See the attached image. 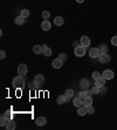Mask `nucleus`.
Masks as SVG:
<instances>
[{"label": "nucleus", "mask_w": 117, "mask_h": 130, "mask_svg": "<svg viewBox=\"0 0 117 130\" xmlns=\"http://www.w3.org/2000/svg\"><path fill=\"white\" fill-rule=\"evenodd\" d=\"M12 85L13 87L15 88V89H22V88L25 87V79H24V76H16V77H14L12 81Z\"/></svg>", "instance_id": "f257e3e1"}, {"label": "nucleus", "mask_w": 117, "mask_h": 130, "mask_svg": "<svg viewBox=\"0 0 117 130\" xmlns=\"http://www.w3.org/2000/svg\"><path fill=\"white\" fill-rule=\"evenodd\" d=\"M74 54H75V56H77V58H82V56H84V54H86V47H83L82 45L75 47V49H74Z\"/></svg>", "instance_id": "f03ea898"}, {"label": "nucleus", "mask_w": 117, "mask_h": 130, "mask_svg": "<svg viewBox=\"0 0 117 130\" xmlns=\"http://www.w3.org/2000/svg\"><path fill=\"white\" fill-rule=\"evenodd\" d=\"M97 59H98L99 63H108V62H110V61H111L110 55H109L108 53H101V54H99V56Z\"/></svg>", "instance_id": "7ed1b4c3"}, {"label": "nucleus", "mask_w": 117, "mask_h": 130, "mask_svg": "<svg viewBox=\"0 0 117 130\" xmlns=\"http://www.w3.org/2000/svg\"><path fill=\"white\" fill-rule=\"evenodd\" d=\"M27 73H28V68L27 66L25 63H21L18 66V74L21 76H26L27 75Z\"/></svg>", "instance_id": "20e7f679"}, {"label": "nucleus", "mask_w": 117, "mask_h": 130, "mask_svg": "<svg viewBox=\"0 0 117 130\" xmlns=\"http://www.w3.org/2000/svg\"><path fill=\"white\" fill-rule=\"evenodd\" d=\"M102 76L104 77L105 80H112V79L115 77V74H114V72H112V70H110V69H105L104 72H103Z\"/></svg>", "instance_id": "39448f33"}, {"label": "nucleus", "mask_w": 117, "mask_h": 130, "mask_svg": "<svg viewBox=\"0 0 117 130\" xmlns=\"http://www.w3.org/2000/svg\"><path fill=\"white\" fill-rule=\"evenodd\" d=\"M99 54H101V51H99V48H91L89 51V56L91 59H97L99 56Z\"/></svg>", "instance_id": "423d86ee"}, {"label": "nucleus", "mask_w": 117, "mask_h": 130, "mask_svg": "<svg viewBox=\"0 0 117 130\" xmlns=\"http://www.w3.org/2000/svg\"><path fill=\"white\" fill-rule=\"evenodd\" d=\"M80 45H82L83 47H89L90 46V39L88 38L87 35H83V36H81V39H80Z\"/></svg>", "instance_id": "0eeeda50"}, {"label": "nucleus", "mask_w": 117, "mask_h": 130, "mask_svg": "<svg viewBox=\"0 0 117 130\" xmlns=\"http://www.w3.org/2000/svg\"><path fill=\"white\" fill-rule=\"evenodd\" d=\"M52 66L54 67L55 69H60L61 67L63 66V61L60 60V59L57 58V59H54V61L52 62Z\"/></svg>", "instance_id": "6e6552de"}, {"label": "nucleus", "mask_w": 117, "mask_h": 130, "mask_svg": "<svg viewBox=\"0 0 117 130\" xmlns=\"http://www.w3.org/2000/svg\"><path fill=\"white\" fill-rule=\"evenodd\" d=\"M46 123H47V120H46V117H43V116H40V117L35 118V124L38 127H42V125H45Z\"/></svg>", "instance_id": "1a4fd4ad"}, {"label": "nucleus", "mask_w": 117, "mask_h": 130, "mask_svg": "<svg viewBox=\"0 0 117 130\" xmlns=\"http://www.w3.org/2000/svg\"><path fill=\"white\" fill-rule=\"evenodd\" d=\"M34 81L39 86L43 85V83H45V76L42 75V74H38V75H35V77H34Z\"/></svg>", "instance_id": "9d476101"}, {"label": "nucleus", "mask_w": 117, "mask_h": 130, "mask_svg": "<svg viewBox=\"0 0 117 130\" xmlns=\"http://www.w3.org/2000/svg\"><path fill=\"white\" fill-rule=\"evenodd\" d=\"M80 87H81L82 90L89 89V81H88L87 79H82L81 81H80Z\"/></svg>", "instance_id": "9b49d317"}, {"label": "nucleus", "mask_w": 117, "mask_h": 130, "mask_svg": "<svg viewBox=\"0 0 117 130\" xmlns=\"http://www.w3.org/2000/svg\"><path fill=\"white\" fill-rule=\"evenodd\" d=\"M51 27H52V25H51V22H49V20H43V21H42V24H41L42 30L47 32V30L51 29Z\"/></svg>", "instance_id": "f8f14e48"}, {"label": "nucleus", "mask_w": 117, "mask_h": 130, "mask_svg": "<svg viewBox=\"0 0 117 130\" xmlns=\"http://www.w3.org/2000/svg\"><path fill=\"white\" fill-rule=\"evenodd\" d=\"M5 128H6L7 130H14L15 128H16V123H15L13 120H8V122H7V124L5 125Z\"/></svg>", "instance_id": "ddd939ff"}, {"label": "nucleus", "mask_w": 117, "mask_h": 130, "mask_svg": "<svg viewBox=\"0 0 117 130\" xmlns=\"http://www.w3.org/2000/svg\"><path fill=\"white\" fill-rule=\"evenodd\" d=\"M104 85H105V79L103 77V76H101L99 79L95 80V86H97L98 88H102Z\"/></svg>", "instance_id": "4468645a"}, {"label": "nucleus", "mask_w": 117, "mask_h": 130, "mask_svg": "<svg viewBox=\"0 0 117 130\" xmlns=\"http://www.w3.org/2000/svg\"><path fill=\"white\" fill-rule=\"evenodd\" d=\"M82 102H83V106L88 108V107L91 106V103H93V99H91V96H87V97H84L83 100H82Z\"/></svg>", "instance_id": "2eb2a0df"}, {"label": "nucleus", "mask_w": 117, "mask_h": 130, "mask_svg": "<svg viewBox=\"0 0 117 130\" xmlns=\"http://www.w3.org/2000/svg\"><path fill=\"white\" fill-rule=\"evenodd\" d=\"M73 104L76 107V108H78V107H81V106H83V102H82V99L81 97H75L74 100H73Z\"/></svg>", "instance_id": "dca6fc26"}, {"label": "nucleus", "mask_w": 117, "mask_h": 130, "mask_svg": "<svg viewBox=\"0 0 117 130\" xmlns=\"http://www.w3.org/2000/svg\"><path fill=\"white\" fill-rule=\"evenodd\" d=\"M77 114H78L80 116H84L86 114H88V111H87V107H84V106L78 107V108H77Z\"/></svg>", "instance_id": "f3484780"}, {"label": "nucleus", "mask_w": 117, "mask_h": 130, "mask_svg": "<svg viewBox=\"0 0 117 130\" xmlns=\"http://www.w3.org/2000/svg\"><path fill=\"white\" fill-rule=\"evenodd\" d=\"M33 52L35 53V54H42V53H43V47L40 46V45H34Z\"/></svg>", "instance_id": "a211bd4d"}, {"label": "nucleus", "mask_w": 117, "mask_h": 130, "mask_svg": "<svg viewBox=\"0 0 117 130\" xmlns=\"http://www.w3.org/2000/svg\"><path fill=\"white\" fill-rule=\"evenodd\" d=\"M63 24H64V19H63L62 17H56V18H54V25H56V26H62Z\"/></svg>", "instance_id": "6ab92c4d"}, {"label": "nucleus", "mask_w": 117, "mask_h": 130, "mask_svg": "<svg viewBox=\"0 0 117 130\" xmlns=\"http://www.w3.org/2000/svg\"><path fill=\"white\" fill-rule=\"evenodd\" d=\"M25 20H26V18H24V17H21V15H19V17H16L14 20L15 25H19V26H21V25L25 24Z\"/></svg>", "instance_id": "aec40b11"}, {"label": "nucleus", "mask_w": 117, "mask_h": 130, "mask_svg": "<svg viewBox=\"0 0 117 130\" xmlns=\"http://www.w3.org/2000/svg\"><path fill=\"white\" fill-rule=\"evenodd\" d=\"M66 101H67V96L64 94L60 95V96H57V99H56L57 104H63V103H66Z\"/></svg>", "instance_id": "412c9836"}, {"label": "nucleus", "mask_w": 117, "mask_h": 130, "mask_svg": "<svg viewBox=\"0 0 117 130\" xmlns=\"http://www.w3.org/2000/svg\"><path fill=\"white\" fill-rule=\"evenodd\" d=\"M7 122H8V118L5 115H1V117H0V125H1V127H5L7 124Z\"/></svg>", "instance_id": "4be33fe9"}, {"label": "nucleus", "mask_w": 117, "mask_h": 130, "mask_svg": "<svg viewBox=\"0 0 117 130\" xmlns=\"http://www.w3.org/2000/svg\"><path fill=\"white\" fill-rule=\"evenodd\" d=\"M38 87H40V86L38 85V83H36L35 81H32L30 83H28V88H29L30 90H35V89H36Z\"/></svg>", "instance_id": "5701e85b"}, {"label": "nucleus", "mask_w": 117, "mask_h": 130, "mask_svg": "<svg viewBox=\"0 0 117 130\" xmlns=\"http://www.w3.org/2000/svg\"><path fill=\"white\" fill-rule=\"evenodd\" d=\"M21 17H24V18L27 19L28 17H29V9L27 8H25V9H21V13H20Z\"/></svg>", "instance_id": "b1692460"}, {"label": "nucleus", "mask_w": 117, "mask_h": 130, "mask_svg": "<svg viewBox=\"0 0 117 130\" xmlns=\"http://www.w3.org/2000/svg\"><path fill=\"white\" fill-rule=\"evenodd\" d=\"M64 95L67 96V100H69V99H72L73 95H74V90H73V89H67Z\"/></svg>", "instance_id": "393cba45"}, {"label": "nucleus", "mask_w": 117, "mask_h": 130, "mask_svg": "<svg viewBox=\"0 0 117 130\" xmlns=\"http://www.w3.org/2000/svg\"><path fill=\"white\" fill-rule=\"evenodd\" d=\"M99 51H101V53H108V46L105 43H102L99 46Z\"/></svg>", "instance_id": "a878e982"}, {"label": "nucleus", "mask_w": 117, "mask_h": 130, "mask_svg": "<svg viewBox=\"0 0 117 130\" xmlns=\"http://www.w3.org/2000/svg\"><path fill=\"white\" fill-rule=\"evenodd\" d=\"M43 55H45V56H51L52 55V49L49 48V47L43 48Z\"/></svg>", "instance_id": "bb28decb"}, {"label": "nucleus", "mask_w": 117, "mask_h": 130, "mask_svg": "<svg viewBox=\"0 0 117 130\" xmlns=\"http://www.w3.org/2000/svg\"><path fill=\"white\" fill-rule=\"evenodd\" d=\"M49 17H51V13H49L48 11H43V12H42V18L45 19V20H48Z\"/></svg>", "instance_id": "cd10ccee"}, {"label": "nucleus", "mask_w": 117, "mask_h": 130, "mask_svg": "<svg viewBox=\"0 0 117 130\" xmlns=\"http://www.w3.org/2000/svg\"><path fill=\"white\" fill-rule=\"evenodd\" d=\"M59 59H60V60H62L63 62H64V61L67 60V54H66V53H60V54H59Z\"/></svg>", "instance_id": "c85d7f7f"}, {"label": "nucleus", "mask_w": 117, "mask_h": 130, "mask_svg": "<svg viewBox=\"0 0 117 130\" xmlns=\"http://www.w3.org/2000/svg\"><path fill=\"white\" fill-rule=\"evenodd\" d=\"M78 97H81L82 100H83L84 97H87V90H81V91H80V94H78Z\"/></svg>", "instance_id": "c756f323"}, {"label": "nucleus", "mask_w": 117, "mask_h": 130, "mask_svg": "<svg viewBox=\"0 0 117 130\" xmlns=\"http://www.w3.org/2000/svg\"><path fill=\"white\" fill-rule=\"evenodd\" d=\"M91 91H93V94H99V88L97 86H94L91 88Z\"/></svg>", "instance_id": "7c9ffc66"}, {"label": "nucleus", "mask_w": 117, "mask_h": 130, "mask_svg": "<svg viewBox=\"0 0 117 130\" xmlns=\"http://www.w3.org/2000/svg\"><path fill=\"white\" fill-rule=\"evenodd\" d=\"M87 111H88V114H89V115H93L94 112H95V109H94L93 106H90V107H88V108H87Z\"/></svg>", "instance_id": "2f4dec72"}, {"label": "nucleus", "mask_w": 117, "mask_h": 130, "mask_svg": "<svg viewBox=\"0 0 117 130\" xmlns=\"http://www.w3.org/2000/svg\"><path fill=\"white\" fill-rule=\"evenodd\" d=\"M91 76H93V79H94V80H97V79H99V77H101V74H99L98 72H94V73H93V75H91Z\"/></svg>", "instance_id": "473e14b6"}, {"label": "nucleus", "mask_w": 117, "mask_h": 130, "mask_svg": "<svg viewBox=\"0 0 117 130\" xmlns=\"http://www.w3.org/2000/svg\"><path fill=\"white\" fill-rule=\"evenodd\" d=\"M111 45L117 46V35H115L112 39H111Z\"/></svg>", "instance_id": "72a5a7b5"}, {"label": "nucleus", "mask_w": 117, "mask_h": 130, "mask_svg": "<svg viewBox=\"0 0 117 130\" xmlns=\"http://www.w3.org/2000/svg\"><path fill=\"white\" fill-rule=\"evenodd\" d=\"M5 56H6L5 51H1V52H0V59H5Z\"/></svg>", "instance_id": "f704fd0d"}, {"label": "nucleus", "mask_w": 117, "mask_h": 130, "mask_svg": "<svg viewBox=\"0 0 117 130\" xmlns=\"http://www.w3.org/2000/svg\"><path fill=\"white\" fill-rule=\"evenodd\" d=\"M4 115L6 116V117L8 118V120H12V115L9 114V111H6V112H5V114H4Z\"/></svg>", "instance_id": "c9c22d12"}, {"label": "nucleus", "mask_w": 117, "mask_h": 130, "mask_svg": "<svg viewBox=\"0 0 117 130\" xmlns=\"http://www.w3.org/2000/svg\"><path fill=\"white\" fill-rule=\"evenodd\" d=\"M93 95V91L89 90V89H87V96H91Z\"/></svg>", "instance_id": "e433bc0d"}, {"label": "nucleus", "mask_w": 117, "mask_h": 130, "mask_svg": "<svg viewBox=\"0 0 117 130\" xmlns=\"http://www.w3.org/2000/svg\"><path fill=\"white\" fill-rule=\"evenodd\" d=\"M74 46H75V47H77V46H80V45H78L77 41H74Z\"/></svg>", "instance_id": "4c0bfd02"}, {"label": "nucleus", "mask_w": 117, "mask_h": 130, "mask_svg": "<svg viewBox=\"0 0 117 130\" xmlns=\"http://www.w3.org/2000/svg\"><path fill=\"white\" fill-rule=\"evenodd\" d=\"M76 1H77L78 4H82V3H83V1H84V0H76Z\"/></svg>", "instance_id": "58836bf2"}]
</instances>
